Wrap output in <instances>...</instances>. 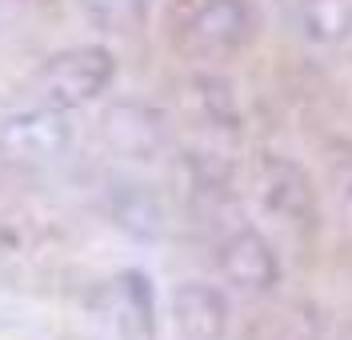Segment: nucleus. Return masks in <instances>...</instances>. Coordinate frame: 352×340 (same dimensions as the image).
I'll use <instances>...</instances> for the list:
<instances>
[{"label":"nucleus","instance_id":"f257e3e1","mask_svg":"<svg viewBox=\"0 0 352 340\" xmlns=\"http://www.w3.org/2000/svg\"><path fill=\"white\" fill-rule=\"evenodd\" d=\"M164 32L192 60H224L256 36V8L248 0H168Z\"/></svg>","mask_w":352,"mask_h":340},{"label":"nucleus","instance_id":"f03ea898","mask_svg":"<svg viewBox=\"0 0 352 340\" xmlns=\"http://www.w3.org/2000/svg\"><path fill=\"white\" fill-rule=\"evenodd\" d=\"M112 80V52L104 48H68L60 56H52L48 65L36 72L32 80V92L44 109H76V104H88L92 96L109 89Z\"/></svg>","mask_w":352,"mask_h":340},{"label":"nucleus","instance_id":"7ed1b4c3","mask_svg":"<svg viewBox=\"0 0 352 340\" xmlns=\"http://www.w3.org/2000/svg\"><path fill=\"white\" fill-rule=\"evenodd\" d=\"M220 269L224 276L236 284V288H248V293H268L280 276V264H276V252L264 240L261 232L252 228H241L224 240L220 249Z\"/></svg>","mask_w":352,"mask_h":340},{"label":"nucleus","instance_id":"20e7f679","mask_svg":"<svg viewBox=\"0 0 352 340\" xmlns=\"http://www.w3.org/2000/svg\"><path fill=\"white\" fill-rule=\"evenodd\" d=\"M65 144H68V124L60 120L56 109H44V104L28 116L4 120V128H0V148L16 160H48L56 152H65Z\"/></svg>","mask_w":352,"mask_h":340},{"label":"nucleus","instance_id":"39448f33","mask_svg":"<svg viewBox=\"0 0 352 340\" xmlns=\"http://www.w3.org/2000/svg\"><path fill=\"white\" fill-rule=\"evenodd\" d=\"M173 320L180 337L188 340H220L228 328V300L212 284H180L173 293Z\"/></svg>","mask_w":352,"mask_h":340},{"label":"nucleus","instance_id":"423d86ee","mask_svg":"<svg viewBox=\"0 0 352 340\" xmlns=\"http://www.w3.org/2000/svg\"><path fill=\"white\" fill-rule=\"evenodd\" d=\"M256 196L264 201L268 212L285 216V220H305L312 212V184L292 160L268 157L256 172Z\"/></svg>","mask_w":352,"mask_h":340},{"label":"nucleus","instance_id":"0eeeda50","mask_svg":"<svg viewBox=\"0 0 352 340\" xmlns=\"http://www.w3.org/2000/svg\"><path fill=\"white\" fill-rule=\"evenodd\" d=\"M104 133H109V144L124 157L148 160L164 144V124L153 109L144 104H120L104 116Z\"/></svg>","mask_w":352,"mask_h":340},{"label":"nucleus","instance_id":"6e6552de","mask_svg":"<svg viewBox=\"0 0 352 340\" xmlns=\"http://www.w3.org/2000/svg\"><path fill=\"white\" fill-rule=\"evenodd\" d=\"M352 24V8L344 0H305L300 4V28L316 45H336Z\"/></svg>","mask_w":352,"mask_h":340},{"label":"nucleus","instance_id":"1a4fd4ad","mask_svg":"<svg viewBox=\"0 0 352 340\" xmlns=\"http://www.w3.org/2000/svg\"><path fill=\"white\" fill-rule=\"evenodd\" d=\"M153 0H80V12L100 32H132L148 16Z\"/></svg>","mask_w":352,"mask_h":340},{"label":"nucleus","instance_id":"9d476101","mask_svg":"<svg viewBox=\"0 0 352 340\" xmlns=\"http://www.w3.org/2000/svg\"><path fill=\"white\" fill-rule=\"evenodd\" d=\"M116 216H120V225L129 228L132 236H156L160 232V204L140 188V184H124V192H120V201H116Z\"/></svg>","mask_w":352,"mask_h":340}]
</instances>
